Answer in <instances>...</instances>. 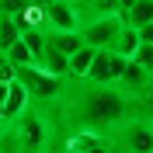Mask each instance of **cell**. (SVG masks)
<instances>
[{
	"label": "cell",
	"mask_w": 153,
	"mask_h": 153,
	"mask_svg": "<svg viewBox=\"0 0 153 153\" xmlns=\"http://www.w3.org/2000/svg\"><path fill=\"white\" fill-rule=\"evenodd\" d=\"M80 28V10L70 0H49L45 4V31H76Z\"/></svg>",
	"instance_id": "cell-5"
},
{
	"label": "cell",
	"mask_w": 153,
	"mask_h": 153,
	"mask_svg": "<svg viewBox=\"0 0 153 153\" xmlns=\"http://www.w3.org/2000/svg\"><path fill=\"white\" fill-rule=\"evenodd\" d=\"M125 25H132V28H143V25H150L153 21V0H136L132 7L122 14Z\"/></svg>",
	"instance_id": "cell-12"
},
{
	"label": "cell",
	"mask_w": 153,
	"mask_h": 153,
	"mask_svg": "<svg viewBox=\"0 0 153 153\" xmlns=\"http://www.w3.org/2000/svg\"><path fill=\"white\" fill-rule=\"evenodd\" d=\"M108 143L125 153H153V122L143 115H132L108 129Z\"/></svg>",
	"instance_id": "cell-1"
},
{
	"label": "cell",
	"mask_w": 153,
	"mask_h": 153,
	"mask_svg": "<svg viewBox=\"0 0 153 153\" xmlns=\"http://www.w3.org/2000/svg\"><path fill=\"white\" fill-rule=\"evenodd\" d=\"M31 0H0V14H7V18H21L25 10H28Z\"/></svg>",
	"instance_id": "cell-17"
},
{
	"label": "cell",
	"mask_w": 153,
	"mask_h": 153,
	"mask_svg": "<svg viewBox=\"0 0 153 153\" xmlns=\"http://www.w3.org/2000/svg\"><path fill=\"white\" fill-rule=\"evenodd\" d=\"M115 4H118V10H122V14H125V10H129V7H132V4H136V0H115Z\"/></svg>",
	"instance_id": "cell-20"
},
{
	"label": "cell",
	"mask_w": 153,
	"mask_h": 153,
	"mask_svg": "<svg viewBox=\"0 0 153 153\" xmlns=\"http://www.w3.org/2000/svg\"><path fill=\"white\" fill-rule=\"evenodd\" d=\"M4 97H7V84L0 80V105H4Z\"/></svg>",
	"instance_id": "cell-21"
},
{
	"label": "cell",
	"mask_w": 153,
	"mask_h": 153,
	"mask_svg": "<svg viewBox=\"0 0 153 153\" xmlns=\"http://www.w3.org/2000/svg\"><path fill=\"white\" fill-rule=\"evenodd\" d=\"M28 105H31V101H28V91H25L18 80H10V84H7V97H4V105H0V118L10 122V118H18Z\"/></svg>",
	"instance_id": "cell-8"
},
{
	"label": "cell",
	"mask_w": 153,
	"mask_h": 153,
	"mask_svg": "<svg viewBox=\"0 0 153 153\" xmlns=\"http://www.w3.org/2000/svg\"><path fill=\"white\" fill-rule=\"evenodd\" d=\"M70 4H76V7H80V4H84V0H70Z\"/></svg>",
	"instance_id": "cell-22"
},
{
	"label": "cell",
	"mask_w": 153,
	"mask_h": 153,
	"mask_svg": "<svg viewBox=\"0 0 153 153\" xmlns=\"http://www.w3.org/2000/svg\"><path fill=\"white\" fill-rule=\"evenodd\" d=\"M94 52L97 49H91V45H80L76 52H70V73H66V80H87V70H91V63H94Z\"/></svg>",
	"instance_id": "cell-9"
},
{
	"label": "cell",
	"mask_w": 153,
	"mask_h": 153,
	"mask_svg": "<svg viewBox=\"0 0 153 153\" xmlns=\"http://www.w3.org/2000/svg\"><path fill=\"white\" fill-rule=\"evenodd\" d=\"M21 38V28H18V21L14 18H7V14H0V49L7 52L14 42Z\"/></svg>",
	"instance_id": "cell-14"
},
{
	"label": "cell",
	"mask_w": 153,
	"mask_h": 153,
	"mask_svg": "<svg viewBox=\"0 0 153 153\" xmlns=\"http://www.w3.org/2000/svg\"><path fill=\"white\" fill-rule=\"evenodd\" d=\"M136 49H139V31H136L132 25H122L118 35H115V42H111V52H118L122 59H132Z\"/></svg>",
	"instance_id": "cell-10"
},
{
	"label": "cell",
	"mask_w": 153,
	"mask_h": 153,
	"mask_svg": "<svg viewBox=\"0 0 153 153\" xmlns=\"http://www.w3.org/2000/svg\"><path fill=\"white\" fill-rule=\"evenodd\" d=\"M0 125H4V118H0Z\"/></svg>",
	"instance_id": "cell-23"
},
{
	"label": "cell",
	"mask_w": 153,
	"mask_h": 153,
	"mask_svg": "<svg viewBox=\"0 0 153 153\" xmlns=\"http://www.w3.org/2000/svg\"><path fill=\"white\" fill-rule=\"evenodd\" d=\"M35 66H38V70H45L49 76L66 80V73H70V56H63V52H59V49L45 38V45H42V52H38V59H35Z\"/></svg>",
	"instance_id": "cell-7"
},
{
	"label": "cell",
	"mask_w": 153,
	"mask_h": 153,
	"mask_svg": "<svg viewBox=\"0 0 153 153\" xmlns=\"http://www.w3.org/2000/svg\"><path fill=\"white\" fill-rule=\"evenodd\" d=\"M132 59L153 76V42H139V49H136V56H132Z\"/></svg>",
	"instance_id": "cell-16"
},
{
	"label": "cell",
	"mask_w": 153,
	"mask_h": 153,
	"mask_svg": "<svg viewBox=\"0 0 153 153\" xmlns=\"http://www.w3.org/2000/svg\"><path fill=\"white\" fill-rule=\"evenodd\" d=\"M122 25H125L122 14H108V18L84 21V25L76 28V35H80V42L91 45V49H111V42H115V35H118Z\"/></svg>",
	"instance_id": "cell-3"
},
{
	"label": "cell",
	"mask_w": 153,
	"mask_h": 153,
	"mask_svg": "<svg viewBox=\"0 0 153 153\" xmlns=\"http://www.w3.org/2000/svg\"><path fill=\"white\" fill-rule=\"evenodd\" d=\"M122 66H125V59L118 56V52H111V49H97V52H94V63H91V70H87V84L115 87Z\"/></svg>",
	"instance_id": "cell-4"
},
{
	"label": "cell",
	"mask_w": 153,
	"mask_h": 153,
	"mask_svg": "<svg viewBox=\"0 0 153 153\" xmlns=\"http://www.w3.org/2000/svg\"><path fill=\"white\" fill-rule=\"evenodd\" d=\"M136 31H139V42H153V21L143 25V28H136Z\"/></svg>",
	"instance_id": "cell-19"
},
{
	"label": "cell",
	"mask_w": 153,
	"mask_h": 153,
	"mask_svg": "<svg viewBox=\"0 0 153 153\" xmlns=\"http://www.w3.org/2000/svg\"><path fill=\"white\" fill-rule=\"evenodd\" d=\"M7 59H10V66H35V56H31V49L25 45L21 38L7 49Z\"/></svg>",
	"instance_id": "cell-15"
},
{
	"label": "cell",
	"mask_w": 153,
	"mask_h": 153,
	"mask_svg": "<svg viewBox=\"0 0 153 153\" xmlns=\"http://www.w3.org/2000/svg\"><path fill=\"white\" fill-rule=\"evenodd\" d=\"M153 76L146 73L143 66H139V63H136V59H125V66H122V73H118V80H115V91H118V94H125V97H139L146 91V84H150Z\"/></svg>",
	"instance_id": "cell-6"
},
{
	"label": "cell",
	"mask_w": 153,
	"mask_h": 153,
	"mask_svg": "<svg viewBox=\"0 0 153 153\" xmlns=\"http://www.w3.org/2000/svg\"><path fill=\"white\" fill-rule=\"evenodd\" d=\"M76 10H80V25L84 21H94V18H108V14H122L115 0H84Z\"/></svg>",
	"instance_id": "cell-11"
},
{
	"label": "cell",
	"mask_w": 153,
	"mask_h": 153,
	"mask_svg": "<svg viewBox=\"0 0 153 153\" xmlns=\"http://www.w3.org/2000/svg\"><path fill=\"white\" fill-rule=\"evenodd\" d=\"M14 80L28 91V101L38 105V108L56 105V97L63 94V84H66L59 76H49L45 70H38V66H14Z\"/></svg>",
	"instance_id": "cell-2"
},
{
	"label": "cell",
	"mask_w": 153,
	"mask_h": 153,
	"mask_svg": "<svg viewBox=\"0 0 153 153\" xmlns=\"http://www.w3.org/2000/svg\"><path fill=\"white\" fill-rule=\"evenodd\" d=\"M45 38H49V42L59 49V52H63V56H70V52H76V49L84 45L76 31H45Z\"/></svg>",
	"instance_id": "cell-13"
},
{
	"label": "cell",
	"mask_w": 153,
	"mask_h": 153,
	"mask_svg": "<svg viewBox=\"0 0 153 153\" xmlns=\"http://www.w3.org/2000/svg\"><path fill=\"white\" fill-rule=\"evenodd\" d=\"M0 80H4V84H10V80H14V66H10V59H7V52H4V49H0Z\"/></svg>",
	"instance_id": "cell-18"
}]
</instances>
